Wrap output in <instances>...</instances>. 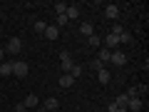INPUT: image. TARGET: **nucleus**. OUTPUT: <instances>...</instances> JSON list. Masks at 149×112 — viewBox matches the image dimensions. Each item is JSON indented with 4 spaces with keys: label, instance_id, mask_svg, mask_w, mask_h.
<instances>
[{
    "label": "nucleus",
    "instance_id": "20e7f679",
    "mask_svg": "<svg viewBox=\"0 0 149 112\" xmlns=\"http://www.w3.org/2000/svg\"><path fill=\"white\" fill-rule=\"evenodd\" d=\"M104 18H109V20H117V18H119V5L109 3V5L104 8Z\"/></svg>",
    "mask_w": 149,
    "mask_h": 112
},
{
    "label": "nucleus",
    "instance_id": "a211bd4d",
    "mask_svg": "<svg viewBox=\"0 0 149 112\" xmlns=\"http://www.w3.org/2000/svg\"><path fill=\"white\" fill-rule=\"evenodd\" d=\"M127 102H129V97H127V95L122 92V95H117V100H114V105H117V107H127Z\"/></svg>",
    "mask_w": 149,
    "mask_h": 112
},
{
    "label": "nucleus",
    "instance_id": "f03ea898",
    "mask_svg": "<svg viewBox=\"0 0 149 112\" xmlns=\"http://www.w3.org/2000/svg\"><path fill=\"white\" fill-rule=\"evenodd\" d=\"M8 52H10V55H17V52H20V50H22V40H20V37H10V40H8Z\"/></svg>",
    "mask_w": 149,
    "mask_h": 112
},
{
    "label": "nucleus",
    "instance_id": "6e6552de",
    "mask_svg": "<svg viewBox=\"0 0 149 112\" xmlns=\"http://www.w3.org/2000/svg\"><path fill=\"white\" fill-rule=\"evenodd\" d=\"M57 107H60V100H57V97H47L45 105H42V110H45V112H55Z\"/></svg>",
    "mask_w": 149,
    "mask_h": 112
},
{
    "label": "nucleus",
    "instance_id": "9b49d317",
    "mask_svg": "<svg viewBox=\"0 0 149 112\" xmlns=\"http://www.w3.org/2000/svg\"><path fill=\"white\" fill-rule=\"evenodd\" d=\"M65 18H67V20H77V18H80V8L67 5V10H65Z\"/></svg>",
    "mask_w": 149,
    "mask_h": 112
},
{
    "label": "nucleus",
    "instance_id": "6ab92c4d",
    "mask_svg": "<svg viewBox=\"0 0 149 112\" xmlns=\"http://www.w3.org/2000/svg\"><path fill=\"white\" fill-rule=\"evenodd\" d=\"M129 43H132V35H129V32L124 30L122 35H119V45H129Z\"/></svg>",
    "mask_w": 149,
    "mask_h": 112
},
{
    "label": "nucleus",
    "instance_id": "f257e3e1",
    "mask_svg": "<svg viewBox=\"0 0 149 112\" xmlns=\"http://www.w3.org/2000/svg\"><path fill=\"white\" fill-rule=\"evenodd\" d=\"M27 72H30V67H27V62H22V60H17V62H13V75H17V77H27Z\"/></svg>",
    "mask_w": 149,
    "mask_h": 112
},
{
    "label": "nucleus",
    "instance_id": "aec40b11",
    "mask_svg": "<svg viewBox=\"0 0 149 112\" xmlns=\"http://www.w3.org/2000/svg\"><path fill=\"white\" fill-rule=\"evenodd\" d=\"M45 27H47V22H45V20H37L35 25H32V30H35V32H45Z\"/></svg>",
    "mask_w": 149,
    "mask_h": 112
},
{
    "label": "nucleus",
    "instance_id": "412c9836",
    "mask_svg": "<svg viewBox=\"0 0 149 112\" xmlns=\"http://www.w3.org/2000/svg\"><path fill=\"white\" fill-rule=\"evenodd\" d=\"M70 75H72L74 80H77V77L82 75V65H72V70H70Z\"/></svg>",
    "mask_w": 149,
    "mask_h": 112
},
{
    "label": "nucleus",
    "instance_id": "cd10ccee",
    "mask_svg": "<svg viewBox=\"0 0 149 112\" xmlns=\"http://www.w3.org/2000/svg\"><path fill=\"white\" fill-rule=\"evenodd\" d=\"M117 112H129V110H127V107H119V110H117Z\"/></svg>",
    "mask_w": 149,
    "mask_h": 112
},
{
    "label": "nucleus",
    "instance_id": "393cba45",
    "mask_svg": "<svg viewBox=\"0 0 149 112\" xmlns=\"http://www.w3.org/2000/svg\"><path fill=\"white\" fill-rule=\"evenodd\" d=\"M67 18H65V15H57V22H55V25H57V27H65V25H67Z\"/></svg>",
    "mask_w": 149,
    "mask_h": 112
},
{
    "label": "nucleus",
    "instance_id": "a878e982",
    "mask_svg": "<svg viewBox=\"0 0 149 112\" xmlns=\"http://www.w3.org/2000/svg\"><path fill=\"white\" fill-rule=\"evenodd\" d=\"M107 110H109V112H117V110H119V107H117V105H114V102H109V105H107Z\"/></svg>",
    "mask_w": 149,
    "mask_h": 112
},
{
    "label": "nucleus",
    "instance_id": "0eeeda50",
    "mask_svg": "<svg viewBox=\"0 0 149 112\" xmlns=\"http://www.w3.org/2000/svg\"><path fill=\"white\" fill-rule=\"evenodd\" d=\"M42 35L47 37V40H57V37H60V27H57V25H47Z\"/></svg>",
    "mask_w": 149,
    "mask_h": 112
},
{
    "label": "nucleus",
    "instance_id": "bb28decb",
    "mask_svg": "<svg viewBox=\"0 0 149 112\" xmlns=\"http://www.w3.org/2000/svg\"><path fill=\"white\" fill-rule=\"evenodd\" d=\"M0 62H5V50L0 48Z\"/></svg>",
    "mask_w": 149,
    "mask_h": 112
},
{
    "label": "nucleus",
    "instance_id": "1a4fd4ad",
    "mask_svg": "<svg viewBox=\"0 0 149 112\" xmlns=\"http://www.w3.org/2000/svg\"><path fill=\"white\" fill-rule=\"evenodd\" d=\"M102 43H104L107 50H109V48H117V45H119V37H117V35H112V32H107V35L102 37Z\"/></svg>",
    "mask_w": 149,
    "mask_h": 112
},
{
    "label": "nucleus",
    "instance_id": "39448f33",
    "mask_svg": "<svg viewBox=\"0 0 149 112\" xmlns=\"http://www.w3.org/2000/svg\"><path fill=\"white\" fill-rule=\"evenodd\" d=\"M127 110H129V112H139V110H144V102H142V97H132V100L127 102Z\"/></svg>",
    "mask_w": 149,
    "mask_h": 112
},
{
    "label": "nucleus",
    "instance_id": "b1692460",
    "mask_svg": "<svg viewBox=\"0 0 149 112\" xmlns=\"http://www.w3.org/2000/svg\"><path fill=\"white\" fill-rule=\"evenodd\" d=\"M124 95H127L129 100H132V97H139V90H137V87H129V90L124 92Z\"/></svg>",
    "mask_w": 149,
    "mask_h": 112
},
{
    "label": "nucleus",
    "instance_id": "4468645a",
    "mask_svg": "<svg viewBox=\"0 0 149 112\" xmlns=\"http://www.w3.org/2000/svg\"><path fill=\"white\" fill-rule=\"evenodd\" d=\"M109 57H112V50H107V48H102L100 52H97V60H100L102 65H104V62H109Z\"/></svg>",
    "mask_w": 149,
    "mask_h": 112
},
{
    "label": "nucleus",
    "instance_id": "dca6fc26",
    "mask_svg": "<svg viewBox=\"0 0 149 112\" xmlns=\"http://www.w3.org/2000/svg\"><path fill=\"white\" fill-rule=\"evenodd\" d=\"M97 80H100L102 85H107V82L112 80V75H109V70H100V72H97Z\"/></svg>",
    "mask_w": 149,
    "mask_h": 112
},
{
    "label": "nucleus",
    "instance_id": "5701e85b",
    "mask_svg": "<svg viewBox=\"0 0 149 112\" xmlns=\"http://www.w3.org/2000/svg\"><path fill=\"white\" fill-rule=\"evenodd\" d=\"M90 67H92V70H97V72H100V70H104V65H102L100 60H92V62H90Z\"/></svg>",
    "mask_w": 149,
    "mask_h": 112
},
{
    "label": "nucleus",
    "instance_id": "9d476101",
    "mask_svg": "<svg viewBox=\"0 0 149 112\" xmlns=\"http://www.w3.org/2000/svg\"><path fill=\"white\" fill-rule=\"evenodd\" d=\"M74 85V77L70 72H62L60 75V87H65V90H67V87H72Z\"/></svg>",
    "mask_w": 149,
    "mask_h": 112
},
{
    "label": "nucleus",
    "instance_id": "2eb2a0df",
    "mask_svg": "<svg viewBox=\"0 0 149 112\" xmlns=\"http://www.w3.org/2000/svg\"><path fill=\"white\" fill-rule=\"evenodd\" d=\"M37 102H40L37 95H27L25 100H22V105H25V110H27V107H37Z\"/></svg>",
    "mask_w": 149,
    "mask_h": 112
},
{
    "label": "nucleus",
    "instance_id": "4be33fe9",
    "mask_svg": "<svg viewBox=\"0 0 149 112\" xmlns=\"http://www.w3.org/2000/svg\"><path fill=\"white\" fill-rule=\"evenodd\" d=\"M65 10H67L65 3H55V13H57V15H65Z\"/></svg>",
    "mask_w": 149,
    "mask_h": 112
},
{
    "label": "nucleus",
    "instance_id": "7ed1b4c3",
    "mask_svg": "<svg viewBox=\"0 0 149 112\" xmlns=\"http://www.w3.org/2000/svg\"><path fill=\"white\" fill-rule=\"evenodd\" d=\"M60 62H62V70H65V72H70V70H72V55H70V52H65V50H62V52H60Z\"/></svg>",
    "mask_w": 149,
    "mask_h": 112
},
{
    "label": "nucleus",
    "instance_id": "f8f14e48",
    "mask_svg": "<svg viewBox=\"0 0 149 112\" xmlns=\"http://www.w3.org/2000/svg\"><path fill=\"white\" fill-rule=\"evenodd\" d=\"M80 35H82V37L95 35V27H92V22H82V25H80Z\"/></svg>",
    "mask_w": 149,
    "mask_h": 112
},
{
    "label": "nucleus",
    "instance_id": "ddd939ff",
    "mask_svg": "<svg viewBox=\"0 0 149 112\" xmlns=\"http://www.w3.org/2000/svg\"><path fill=\"white\" fill-rule=\"evenodd\" d=\"M0 75H3V77H10L13 75V62H8V60L0 62Z\"/></svg>",
    "mask_w": 149,
    "mask_h": 112
},
{
    "label": "nucleus",
    "instance_id": "423d86ee",
    "mask_svg": "<svg viewBox=\"0 0 149 112\" xmlns=\"http://www.w3.org/2000/svg\"><path fill=\"white\" fill-rule=\"evenodd\" d=\"M109 62H112V65H124V62H127V55H124V52H119V50H112Z\"/></svg>",
    "mask_w": 149,
    "mask_h": 112
},
{
    "label": "nucleus",
    "instance_id": "f3484780",
    "mask_svg": "<svg viewBox=\"0 0 149 112\" xmlns=\"http://www.w3.org/2000/svg\"><path fill=\"white\" fill-rule=\"evenodd\" d=\"M87 45H90V48H100V45H102V37L95 32V35H90V37H87Z\"/></svg>",
    "mask_w": 149,
    "mask_h": 112
}]
</instances>
